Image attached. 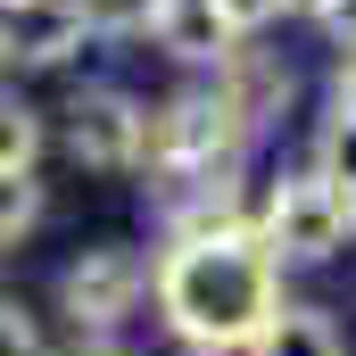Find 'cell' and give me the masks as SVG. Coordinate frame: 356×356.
<instances>
[{
    "label": "cell",
    "mask_w": 356,
    "mask_h": 356,
    "mask_svg": "<svg viewBox=\"0 0 356 356\" xmlns=\"http://www.w3.org/2000/svg\"><path fill=\"white\" fill-rule=\"evenodd\" d=\"M207 91H216V99H224V116L257 141L273 116L290 108V91H298V83H290V67H282L273 50H232V58L216 67V83H207Z\"/></svg>",
    "instance_id": "8992f818"
},
{
    "label": "cell",
    "mask_w": 356,
    "mask_h": 356,
    "mask_svg": "<svg viewBox=\"0 0 356 356\" xmlns=\"http://www.w3.org/2000/svg\"><path fill=\"white\" fill-rule=\"evenodd\" d=\"M0 42H8V67L50 75V67H75L91 50V17H83V0H33L17 17H0Z\"/></svg>",
    "instance_id": "5b68a950"
},
{
    "label": "cell",
    "mask_w": 356,
    "mask_h": 356,
    "mask_svg": "<svg viewBox=\"0 0 356 356\" xmlns=\"http://www.w3.org/2000/svg\"><path fill=\"white\" fill-rule=\"evenodd\" d=\"M332 108L356 116V50H340V67H332Z\"/></svg>",
    "instance_id": "9a60e30c"
},
{
    "label": "cell",
    "mask_w": 356,
    "mask_h": 356,
    "mask_svg": "<svg viewBox=\"0 0 356 356\" xmlns=\"http://www.w3.org/2000/svg\"><path fill=\"white\" fill-rule=\"evenodd\" d=\"M149 42H158L166 58H182V67H224V58L241 50V33H232L207 0H166L158 25H149Z\"/></svg>",
    "instance_id": "52a82bcc"
},
{
    "label": "cell",
    "mask_w": 356,
    "mask_h": 356,
    "mask_svg": "<svg viewBox=\"0 0 356 356\" xmlns=\"http://www.w3.org/2000/svg\"><path fill=\"white\" fill-rule=\"evenodd\" d=\"M207 8H216V17H224L232 33H257L266 17H282V0H207Z\"/></svg>",
    "instance_id": "5bb4252c"
},
{
    "label": "cell",
    "mask_w": 356,
    "mask_h": 356,
    "mask_svg": "<svg viewBox=\"0 0 356 356\" xmlns=\"http://www.w3.org/2000/svg\"><path fill=\"white\" fill-rule=\"evenodd\" d=\"M158 8H166V0H83L91 42H133V33H149V25H158Z\"/></svg>",
    "instance_id": "7c38bea8"
},
{
    "label": "cell",
    "mask_w": 356,
    "mask_h": 356,
    "mask_svg": "<svg viewBox=\"0 0 356 356\" xmlns=\"http://www.w3.org/2000/svg\"><path fill=\"white\" fill-rule=\"evenodd\" d=\"M323 25H340V50H356V0H332V17Z\"/></svg>",
    "instance_id": "2e32d148"
},
{
    "label": "cell",
    "mask_w": 356,
    "mask_h": 356,
    "mask_svg": "<svg viewBox=\"0 0 356 356\" xmlns=\"http://www.w3.org/2000/svg\"><path fill=\"white\" fill-rule=\"evenodd\" d=\"M42 149H50L42 108L17 99V91H0V166H42Z\"/></svg>",
    "instance_id": "30bf717a"
},
{
    "label": "cell",
    "mask_w": 356,
    "mask_h": 356,
    "mask_svg": "<svg viewBox=\"0 0 356 356\" xmlns=\"http://www.w3.org/2000/svg\"><path fill=\"white\" fill-rule=\"evenodd\" d=\"M0 356H50V348H42L33 307H25V298H8V290H0Z\"/></svg>",
    "instance_id": "4fadbf2b"
},
{
    "label": "cell",
    "mask_w": 356,
    "mask_h": 356,
    "mask_svg": "<svg viewBox=\"0 0 356 356\" xmlns=\"http://www.w3.org/2000/svg\"><path fill=\"white\" fill-rule=\"evenodd\" d=\"M348 232H356V199L332 191L323 175H290L257 191V241L273 266H323L348 249Z\"/></svg>",
    "instance_id": "7a4b0ae2"
},
{
    "label": "cell",
    "mask_w": 356,
    "mask_h": 356,
    "mask_svg": "<svg viewBox=\"0 0 356 356\" xmlns=\"http://www.w3.org/2000/svg\"><path fill=\"white\" fill-rule=\"evenodd\" d=\"M182 356H249V348H182Z\"/></svg>",
    "instance_id": "d6986e66"
},
{
    "label": "cell",
    "mask_w": 356,
    "mask_h": 356,
    "mask_svg": "<svg viewBox=\"0 0 356 356\" xmlns=\"http://www.w3.org/2000/svg\"><path fill=\"white\" fill-rule=\"evenodd\" d=\"M17 8H33V0H0V17H17Z\"/></svg>",
    "instance_id": "ffe728a7"
},
{
    "label": "cell",
    "mask_w": 356,
    "mask_h": 356,
    "mask_svg": "<svg viewBox=\"0 0 356 356\" xmlns=\"http://www.w3.org/2000/svg\"><path fill=\"white\" fill-rule=\"evenodd\" d=\"M58 356H141V348H124V340H75V348H58Z\"/></svg>",
    "instance_id": "e0dca14e"
},
{
    "label": "cell",
    "mask_w": 356,
    "mask_h": 356,
    "mask_svg": "<svg viewBox=\"0 0 356 356\" xmlns=\"http://www.w3.org/2000/svg\"><path fill=\"white\" fill-rule=\"evenodd\" d=\"M50 216V191H42V166H0V257L25 249Z\"/></svg>",
    "instance_id": "9c48e42d"
},
{
    "label": "cell",
    "mask_w": 356,
    "mask_h": 356,
    "mask_svg": "<svg viewBox=\"0 0 356 356\" xmlns=\"http://www.w3.org/2000/svg\"><path fill=\"white\" fill-rule=\"evenodd\" d=\"M149 298V257L133 241H91L58 266V315L75 323V340H116Z\"/></svg>",
    "instance_id": "3957f363"
},
{
    "label": "cell",
    "mask_w": 356,
    "mask_h": 356,
    "mask_svg": "<svg viewBox=\"0 0 356 356\" xmlns=\"http://www.w3.org/2000/svg\"><path fill=\"white\" fill-rule=\"evenodd\" d=\"M315 175L356 199V116H340V108L323 116V133H315Z\"/></svg>",
    "instance_id": "8fae6325"
},
{
    "label": "cell",
    "mask_w": 356,
    "mask_h": 356,
    "mask_svg": "<svg viewBox=\"0 0 356 356\" xmlns=\"http://www.w3.org/2000/svg\"><path fill=\"white\" fill-rule=\"evenodd\" d=\"M58 141L83 175H141V99L116 83H83L58 108Z\"/></svg>",
    "instance_id": "277c9868"
},
{
    "label": "cell",
    "mask_w": 356,
    "mask_h": 356,
    "mask_svg": "<svg viewBox=\"0 0 356 356\" xmlns=\"http://www.w3.org/2000/svg\"><path fill=\"white\" fill-rule=\"evenodd\" d=\"M0 75H8V42H0Z\"/></svg>",
    "instance_id": "44dd1931"
},
{
    "label": "cell",
    "mask_w": 356,
    "mask_h": 356,
    "mask_svg": "<svg viewBox=\"0 0 356 356\" xmlns=\"http://www.w3.org/2000/svg\"><path fill=\"white\" fill-rule=\"evenodd\" d=\"M249 356H348V348H340V323L323 307H290L282 298L266 315V332L249 340Z\"/></svg>",
    "instance_id": "ba28073f"
},
{
    "label": "cell",
    "mask_w": 356,
    "mask_h": 356,
    "mask_svg": "<svg viewBox=\"0 0 356 356\" xmlns=\"http://www.w3.org/2000/svg\"><path fill=\"white\" fill-rule=\"evenodd\" d=\"M149 298L182 348H249L282 307V266L257 232H207L149 257Z\"/></svg>",
    "instance_id": "6da1fadb"
},
{
    "label": "cell",
    "mask_w": 356,
    "mask_h": 356,
    "mask_svg": "<svg viewBox=\"0 0 356 356\" xmlns=\"http://www.w3.org/2000/svg\"><path fill=\"white\" fill-rule=\"evenodd\" d=\"M282 8H298V17H332V0H282Z\"/></svg>",
    "instance_id": "ac0fdd59"
}]
</instances>
